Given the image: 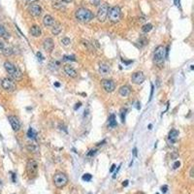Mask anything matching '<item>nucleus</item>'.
I'll use <instances>...</instances> for the list:
<instances>
[{
    "instance_id": "f257e3e1",
    "label": "nucleus",
    "mask_w": 194,
    "mask_h": 194,
    "mask_svg": "<svg viewBox=\"0 0 194 194\" xmlns=\"http://www.w3.org/2000/svg\"><path fill=\"white\" fill-rule=\"evenodd\" d=\"M4 68L13 80H16V81L21 80V78H23V72H21L18 66L13 64V63L10 62V61H5Z\"/></svg>"
},
{
    "instance_id": "f03ea898",
    "label": "nucleus",
    "mask_w": 194,
    "mask_h": 194,
    "mask_svg": "<svg viewBox=\"0 0 194 194\" xmlns=\"http://www.w3.org/2000/svg\"><path fill=\"white\" fill-rule=\"evenodd\" d=\"M166 58V49L163 46H158L153 51V62L157 67L161 68L164 65Z\"/></svg>"
},
{
    "instance_id": "7ed1b4c3",
    "label": "nucleus",
    "mask_w": 194,
    "mask_h": 194,
    "mask_svg": "<svg viewBox=\"0 0 194 194\" xmlns=\"http://www.w3.org/2000/svg\"><path fill=\"white\" fill-rule=\"evenodd\" d=\"M75 17L78 21L83 23H89V21L94 18V15H93V13L90 10H88L87 8H79L77 11H76Z\"/></svg>"
},
{
    "instance_id": "20e7f679",
    "label": "nucleus",
    "mask_w": 194,
    "mask_h": 194,
    "mask_svg": "<svg viewBox=\"0 0 194 194\" xmlns=\"http://www.w3.org/2000/svg\"><path fill=\"white\" fill-rule=\"evenodd\" d=\"M108 19L111 23H117L122 18V13L121 10L119 6H114L112 7L111 9H109V12H108Z\"/></svg>"
},
{
    "instance_id": "39448f33",
    "label": "nucleus",
    "mask_w": 194,
    "mask_h": 194,
    "mask_svg": "<svg viewBox=\"0 0 194 194\" xmlns=\"http://www.w3.org/2000/svg\"><path fill=\"white\" fill-rule=\"evenodd\" d=\"M53 183L56 187L62 188L68 183V177L62 172H57L53 176Z\"/></svg>"
},
{
    "instance_id": "423d86ee",
    "label": "nucleus",
    "mask_w": 194,
    "mask_h": 194,
    "mask_svg": "<svg viewBox=\"0 0 194 194\" xmlns=\"http://www.w3.org/2000/svg\"><path fill=\"white\" fill-rule=\"evenodd\" d=\"M108 12H109V5H108V3H103L100 5V7L98 8L97 14H96L97 19L100 21V23H104V21L107 19Z\"/></svg>"
},
{
    "instance_id": "0eeeda50",
    "label": "nucleus",
    "mask_w": 194,
    "mask_h": 194,
    "mask_svg": "<svg viewBox=\"0 0 194 194\" xmlns=\"http://www.w3.org/2000/svg\"><path fill=\"white\" fill-rule=\"evenodd\" d=\"M38 172V163L34 159H29L26 163V173L29 177H35Z\"/></svg>"
},
{
    "instance_id": "6e6552de",
    "label": "nucleus",
    "mask_w": 194,
    "mask_h": 194,
    "mask_svg": "<svg viewBox=\"0 0 194 194\" xmlns=\"http://www.w3.org/2000/svg\"><path fill=\"white\" fill-rule=\"evenodd\" d=\"M1 87L8 92H13L16 89V83L12 78H4L1 82Z\"/></svg>"
},
{
    "instance_id": "1a4fd4ad",
    "label": "nucleus",
    "mask_w": 194,
    "mask_h": 194,
    "mask_svg": "<svg viewBox=\"0 0 194 194\" xmlns=\"http://www.w3.org/2000/svg\"><path fill=\"white\" fill-rule=\"evenodd\" d=\"M101 85L103 89L108 93H111L116 89V83L113 80H109V79H104L101 81Z\"/></svg>"
},
{
    "instance_id": "9d476101",
    "label": "nucleus",
    "mask_w": 194,
    "mask_h": 194,
    "mask_svg": "<svg viewBox=\"0 0 194 194\" xmlns=\"http://www.w3.org/2000/svg\"><path fill=\"white\" fill-rule=\"evenodd\" d=\"M8 120H9L10 124H11L12 129H13L14 131L18 132L19 130L21 129V121H19V119L16 116H9Z\"/></svg>"
},
{
    "instance_id": "9b49d317",
    "label": "nucleus",
    "mask_w": 194,
    "mask_h": 194,
    "mask_svg": "<svg viewBox=\"0 0 194 194\" xmlns=\"http://www.w3.org/2000/svg\"><path fill=\"white\" fill-rule=\"evenodd\" d=\"M146 80V77H145L144 73L139 71V72H135L131 77V81L132 83H135V85H141Z\"/></svg>"
},
{
    "instance_id": "f8f14e48",
    "label": "nucleus",
    "mask_w": 194,
    "mask_h": 194,
    "mask_svg": "<svg viewBox=\"0 0 194 194\" xmlns=\"http://www.w3.org/2000/svg\"><path fill=\"white\" fill-rule=\"evenodd\" d=\"M28 12L31 16L33 17H39L42 14V8L40 5L37 4H32L28 7Z\"/></svg>"
},
{
    "instance_id": "ddd939ff",
    "label": "nucleus",
    "mask_w": 194,
    "mask_h": 194,
    "mask_svg": "<svg viewBox=\"0 0 194 194\" xmlns=\"http://www.w3.org/2000/svg\"><path fill=\"white\" fill-rule=\"evenodd\" d=\"M43 48L44 50L47 51L48 53H51V51L53 50V48H55V43H53V39L51 38L45 39L43 42Z\"/></svg>"
},
{
    "instance_id": "4468645a",
    "label": "nucleus",
    "mask_w": 194,
    "mask_h": 194,
    "mask_svg": "<svg viewBox=\"0 0 194 194\" xmlns=\"http://www.w3.org/2000/svg\"><path fill=\"white\" fill-rule=\"evenodd\" d=\"M63 70H64L65 74L68 76V77L70 78H76L78 75L77 71H76L74 68L72 67V66L70 65H65L64 67H63Z\"/></svg>"
},
{
    "instance_id": "2eb2a0df",
    "label": "nucleus",
    "mask_w": 194,
    "mask_h": 194,
    "mask_svg": "<svg viewBox=\"0 0 194 194\" xmlns=\"http://www.w3.org/2000/svg\"><path fill=\"white\" fill-rule=\"evenodd\" d=\"M119 92L120 96L127 97V96H129L130 93H131V88H130L128 85H122V87H119Z\"/></svg>"
},
{
    "instance_id": "dca6fc26",
    "label": "nucleus",
    "mask_w": 194,
    "mask_h": 194,
    "mask_svg": "<svg viewBox=\"0 0 194 194\" xmlns=\"http://www.w3.org/2000/svg\"><path fill=\"white\" fill-rule=\"evenodd\" d=\"M55 19L53 18V17L51 16V15H46L45 17H44L43 19V23L45 26H53V24H55Z\"/></svg>"
},
{
    "instance_id": "f3484780",
    "label": "nucleus",
    "mask_w": 194,
    "mask_h": 194,
    "mask_svg": "<svg viewBox=\"0 0 194 194\" xmlns=\"http://www.w3.org/2000/svg\"><path fill=\"white\" fill-rule=\"evenodd\" d=\"M29 32H30V34L33 36V37H40L41 34H42V30H41L40 26L32 25L30 28V30H29Z\"/></svg>"
},
{
    "instance_id": "a211bd4d",
    "label": "nucleus",
    "mask_w": 194,
    "mask_h": 194,
    "mask_svg": "<svg viewBox=\"0 0 194 194\" xmlns=\"http://www.w3.org/2000/svg\"><path fill=\"white\" fill-rule=\"evenodd\" d=\"M178 136H179V131H178V130L172 129L171 131L169 132V135H168L169 142H170L171 144H174L177 141V138H178Z\"/></svg>"
},
{
    "instance_id": "6ab92c4d",
    "label": "nucleus",
    "mask_w": 194,
    "mask_h": 194,
    "mask_svg": "<svg viewBox=\"0 0 194 194\" xmlns=\"http://www.w3.org/2000/svg\"><path fill=\"white\" fill-rule=\"evenodd\" d=\"M111 71L110 66L106 64V63H100L99 65V73L101 75H108Z\"/></svg>"
},
{
    "instance_id": "aec40b11",
    "label": "nucleus",
    "mask_w": 194,
    "mask_h": 194,
    "mask_svg": "<svg viewBox=\"0 0 194 194\" xmlns=\"http://www.w3.org/2000/svg\"><path fill=\"white\" fill-rule=\"evenodd\" d=\"M61 30H62V26H61L60 23H55V24L53 25V28H51V33L53 34V35H58Z\"/></svg>"
},
{
    "instance_id": "412c9836",
    "label": "nucleus",
    "mask_w": 194,
    "mask_h": 194,
    "mask_svg": "<svg viewBox=\"0 0 194 194\" xmlns=\"http://www.w3.org/2000/svg\"><path fill=\"white\" fill-rule=\"evenodd\" d=\"M0 38H3L5 40H7V39L10 38L9 32L6 30V28H5L3 25H1V24H0Z\"/></svg>"
},
{
    "instance_id": "4be33fe9",
    "label": "nucleus",
    "mask_w": 194,
    "mask_h": 194,
    "mask_svg": "<svg viewBox=\"0 0 194 194\" xmlns=\"http://www.w3.org/2000/svg\"><path fill=\"white\" fill-rule=\"evenodd\" d=\"M108 125H109V127H111V128H114V127H116L117 125L116 116H115L114 114H112L111 116H110V117H109V122H108Z\"/></svg>"
},
{
    "instance_id": "5701e85b",
    "label": "nucleus",
    "mask_w": 194,
    "mask_h": 194,
    "mask_svg": "<svg viewBox=\"0 0 194 194\" xmlns=\"http://www.w3.org/2000/svg\"><path fill=\"white\" fill-rule=\"evenodd\" d=\"M60 66V62L57 60H51L50 62V64H49V67H50L51 70L55 71V70H57L58 68H59Z\"/></svg>"
},
{
    "instance_id": "b1692460",
    "label": "nucleus",
    "mask_w": 194,
    "mask_h": 194,
    "mask_svg": "<svg viewBox=\"0 0 194 194\" xmlns=\"http://www.w3.org/2000/svg\"><path fill=\"white\" fill-rule=\"evenodd\" d=\"M13 53H14L13 49H12L11 47H9V46H7L6 48L4 49V51H2V53H3L5 56H10L11 55H13Z\"/></svg>"
},
{
    "instance_id": "393cba45",
    "label": "nucleus",
    "mask_w": 194,
    "mask_h": 194,
    "mask_svg": "<svg viewBox=\"0 0 194 194\" xmlns=\"http://www.w3.org/2000/svg\"><path fill=\"white\" fill-rule=\"evenodd\" d=\"M26 149H27L28 151H30V153H37L38 147L33 144H28L27 146H26Z\"/></svg>"
},
{
    "instance_id": "a878e982",
    "label": "nucleus",
    "mask_w": 194,
    "mask_h": 194,
    "mask_svg": "<svg viewBox=\"0 0 194 194\" xmlns=\"http://www.w3.org/2000/svg\"><path fill=\"white\" fill-rule=\"evenodd\" d=\"M27 136H28V138L35 140L36 139V136H37V133L34 131L33 128H31V127H30V128L28 129V131H27Z\"/></svg>"
},
{
    "instance_id": "bb28decb",
    "label": "nucleus",
    "mask_w": 194,
    "mask_h": 194,
    "mask_svg": "<svg viewBox=\"0 0 194 194\" xmlns=\"http://www.w3.org/2000/svg\"><path fill=\"white\" fill-rule=\"evenodd\" d=\"M151 29H153V24L146 23L145 25H143V27H142V31H143L144 33H148L151 30Z\"/></svg>"
},
{
    "instance_id": "cd10ccee",
    "label": "nucleus",
    "mask_w": 194,
    "mask_h": 194,
    "mask_svg": "<svg viewBox=\"0 0 194 194\" xmlns=\"http://www.w3.org/2000/svg\"><path fill=\"white\" fill-rule=\"evenodd\" d=\"M126 112H127V109H125V108H122V109L120 110V117H121L122 122L125 121V115H126Z\"/></svg>"
},
{
    "instance_id": "c85d7f7f",
    "label": "nucleus",
    "mask_w": 194,
    "mask_h": 194,
    "mask_svg": "<svg viewBox=\"0 0 194 194\" xmlns=\"http://www.w3.org/2000/svg\"><path fill=\"white\" fill-rule=\"evenodd\" d=\"M64 61H76V58L74 55H64L63 56V59Z\"/></svg>"
},
{
    "instance_id": "c756f323",
    "label": "nucleus",
    "mask_w": 194,
    "mask_h": 194,
    "mask_svg": "<svg viewBox=\"0 0 194 194\" xmlns=\"http://www.w3.org/2000/svg\"><path fill=\"white\" fill-rule=\"evenodd\" d=\"M61 44H62L63 46H69L71 44V40L69 38L64 37V38H62V40H61Z\"/></svg>"
},
{
    "instance_id": "7c9ffc66",
    "label": "nucleus",
    "mask_w": 194,
    "mask_h": 194,
    "mask_svg": "<svg viewBox=\"0 0 194 194\" xmlns=\"http://www.w3.org/2000/svg\"><path fill=\"white\" fill-rule=\"evenodd\" d=\"M82 179L85 181H91L92 175H90V174H85V175L82 177Z\"/></svg>"
},
{
    "instance_id": "2f4dec72",
    "label": "nucleus",
    "mask_w": 194,
    "mask_h": 194,
    "mask_svg": "<svg viewBox=\"0 0 194 194\" xmlns=\"http://www.w3.org/2000/svg\"><path fill=\"white\" fill-rule=\"evenodd\" d=\"M153 91H154V87H153V85L151 83V95H149V101H151V99H153Z\"/></svg>"
},
{
    "instance_id": "473e14b6",
    "label": "nucleus",
    "mask_w": 194,
    "mask_h": 194,
    "mask_svg": "<svg viewBox=\"0 0 194 194\" xmlns=\"http://www.w3.org/2000/svg\"><path fill=\"white\" fill-rule=\"evenodd\" d=\"M6 47H7V45L4 43L3 41H0V51H1V53L4 51V49L6 48Z\"/></svg>"
},
{
    "instance_id": "72a5a7b5",
    "label": "nucleus",
    "mask_w": 194,
    "mask_h": 194,
    "mask_svg": "<svg viewBox=\"0 0 194 194\" xmlns=\"http://www.w3.org/2000/svg\"><path fill=\"white\" fill-rule=\"evenodd\" d=\"M180 166H181V162L180 161H176L175 163H174V165H173V168L176 170V169H178Z\"/></svg>"
},
{
    "instance_id": "f704fd0d",
    "label": "nucleus",
    "mask_w": 194,
    "mask_h": 194,
    "mask_svg": "<svg viewBox=\"0 0 194 194\" xmlns=\"http://www.w3.org/2000/svg\"><path fill=\"white\" fill-rule=\"evenodd\" d=\"M58 1H59L61 4H63V5H66V4H67V3H70V2H72L73 0H58Z\"/></svg>"
},
{
    "instance_id": "c9c22d12",
    "label": "nucleus",
    "mask_w": 194,
    "mask_h": 194,
    "mask_svg": "<svg viewBox=\"0 0 194 194\" xmlns=\"http://www.w3.org/2000/svg\"><path fill=\"white\" fill-rule=\"evenodd\" d=\"M96 153H97V149H91V151H90L89 153H87V155L88 156H92V155H94Z\"/></svg>"
},
{
    "instance_id": "e433bc0d",
    "label": "nucleus",
    "mask_w": 194,
    "mask_h": 194,
    "mask_svg": "<svg viewBox=\"0 0 194 194\" xmlns=\"http://www.w3.org/2000/svg\"><path fill=\"white\" fill-rule=\"evenodd\" d=\"M100 1H101V0H91L92 4L94 5V6H98V5L100 4Z\"/></svg>"
},
{
    "instance_id": "4c0bfd02",
    "label": "nucleus",
    "mask_w": 194,
    "mask_h": 194,
    "mask_svg": "<svg viewBox=\"0 0 194 194\" xmlns=\"http://www.w3.org/2000/svg\"><path fill=\"white\" fill-rule=\"evenodd\" d=\"M167 190H168V186H167V185H163V186L161 187V191H162L163 193H166V192H167Z\"/></svg>"
},
{
    "instance_id": "58836bf2",
    "label": "nucleus",
    "mask_w": 194,
    "mask_h": 194,
    "mask_svg": "<svg viewBox=\"0 0 194 194\" xmlns=\"http://www.w3.org/2000/svg\"><path fill=\"white\" fill-rule=\"evenodd\" d=\"M37 57H38L40 60H43V59H44V56L42 55V53H40V51H38V53H37Z\"/></svg>"
},
{
    "instance_id": "ea45409f",
    "label": "nucleus",
    "mask_w": 194,
    "mask_h": 194,
    "mask_svg": "<svg viewBox=\"0 0 194 194\" xmlns=\"http://www.w3.org/2000/svg\"><path fill=\"white\" fill-rule=\"evenodd\" d=\"M81 105H82V103H81V102H79V103H77V104H76V106H75V108H74V109H75V110H77V109H79V108H80V107H81Z\"/></svg>"
},
{
    "instance_id": "a19ab883",
    "label": "nucleus",
    "mask_w": 194,
    "mask_h": 194,
    "mask_svg": "<svg viewBox=\"0 0 194 194\" xmlns=\"http://www.w3.org/2000/svg\"><path fill=\"white\" fill-rule=\"evenodd\" d=\"M115 169H116V165H115V164H113L112 167H111V169H110V172H111V173H112V172H114Z\"/></svg>"
},
{
    "instance_id": "79ce46f5",
    "label": "nucleus",
    "mask_w": 194,
    "mask_h": 194,
    "mask_svg": "<svg viewBox=\"0 0 194 194\" xmlns=\"http://www.w3.org/2000/svg\"><path fill=\"white\" fill-rule=\"evenodd\" d=\"M128 183H129L128 181H124L123 183H122V185H123V186H127V185H128Z\"/></svg>"
},
{
    "instance_id": "37998d69",
    "label": "nucleus",
    "mask_w": 194,
    "mask_h": 194,
    "mask_svg": "<svg viewBox=\"0 0 194 194\" xmlns=\"http://www.w3.org/2000/svg\"><path fill=\"white\" fill-rule=\"evenodd\" d=\"M133 154H134V156H137V148L133 149Z\"/></svg>"
},
{
    "instance_id": "c03bdc74",
    "label": "nucleus",
    "mask_w": 194,
    "mask_h": 194,
    "mask_svg": "<svg viewBox=\"0 0 194 194\" xmlns=\"http://www.w3.org/2000/svg\"><path fill=\"white\" fill-rule=\"evenodd\" d=\"M27 3H33V2H36V1H38V0H25Z\"/></svg>"
},
{
    "instance_id": "a18cd8bd",
    "label": "nucleus",
    "mask_w": 194,
    "mask_h": 194,
    "mask_svg": "<svg viewBox=\"0 0 194 194\" xmlns=\"http://www.w3.org/2000/svg\"><path fill=\"white\" fill-rule=\"evenodd\" d=\"M55 85L56 87H60V83H55Z\"/></svg>"
},
{
    "instance_id": "49530a36",
    "label": "nucleus",
    "mask_w": 194,
    "mask_h": 194,
    "mask_svg": "<svg viewBox=\"0 0 194 194\" xmlns=\"http://www.w3.org/2000/svg\"><path fill=\"white\" fill-rule=\"evenodd\" d=\"M190 177H193V168L191 169V171H190Z\"/></svg>"
},
{
    "instance_id": "de8ad7c7",
    "label": "nucleus",
    "mask_w": 194,
    "mask_h": 194,
    "mask_svg": "<svg viewBox=\"0 0 194 194\" xmlns=\"http://www.w3.org/2000/svg\"><path fill=\"white\" fill-rule=\"evenodd\" d=\"M151 127H153V125L149 124V129H151Z\"/></svg>"
},
{
    "instance_id": "09e8293b",
    "label": "nucleus",
    "mask_w": 194,
    "mask_h": 194,
    "mask_svg": "<svg viewBox=\"0 0 194 194\" xmlns=\"http://www.w3.org/2000/svg\"><path fill=\"white\" fill-rule=\"evenodd\" d=\"M156 194H159V193H156Z\"/></svg>"
}]
</instances>
